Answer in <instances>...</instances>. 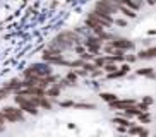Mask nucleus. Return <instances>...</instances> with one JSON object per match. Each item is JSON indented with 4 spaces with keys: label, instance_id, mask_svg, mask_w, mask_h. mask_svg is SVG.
<instances>
[{
    "label": "nucleus",
    "instance_id": "1a4fd4ad",
    "mask_svg": "<svg viewBox=\"0 0 156 137\" xmlns=\"http://www.w3.org/2000/svg\"><path fill=\"white\" fill-rule=\"evenodd\" d=\"M130 70V65L129 64H124L122 67L119 68V70H115V72H110L108 74V79H117V77H124L125 74Z\"/></svg>",
    "mask_w": 156,
    "mask_h": 137
},
{
    "label": "nucleus",
    "instance_id": "f3484780",
    "mask_svg": "<svg viewBox=\"0 0 156 137\" xmlns=\"http://www.w3.org/2000/svg\"><path fill=\"white\" fill-rule=\"evenodd\" d=\"M139 76H149V77H154V68L153 67H146V68H139L137 70Z\"/></svg>",
    "mask_w": 156,
    "mask_h": 137
},
{
    "label": "nucleus",
    "instance_id": "dca6fc26",
    "mask_svg": "<svg viewBox=\"0 0 156 137\" xmlns=\"http://www.w3.org/2000/svg\"><path fill=\"white\" fill-rule=\"evenodd\" d=\"M137 118H139L141 123H149L151 122V113H149V111H139Z\"/></svg>",
    "mask_w": 156,
    "mask_h": 137
},
{
    "label": "nucleus",
    "instance_id": "6ab92c4d",
    "mask_svg": "<svg viewBox=\"0 0 156 137\" xmlns=\"http://www.w3.org/2000/svg\"><path fill=\"white\" fill-rule=\"evenodd\" d=\"M100 98L101 100H105V101H113V100H117V96L115 94H112V93H100Z\"/></svg>",
    "mask_w": 156,
    "mask_h": 137
},
{
    "label": "nucleus",
    "instance_id": "b1692460",
    "mask_svg": "<svg viewBox=\"0 0 156 137\" xmlns=\"http://www.w3.org/2000/svg\"><path fill=\"white\" fill-rule=\"evenodd\" d=\"M144 105H149V106L153 105V98L151 96H146V98H144Z\"/></svg>",
    "mask_w": 156,
    "mask_h": 137
},
{
    "label": "nucleus",
    "instance_id": "a878e982",
    "mask_svg": "<svg viewBox=\"0 0 156 137\" xmlns=\"http://www.w3.org/2000/svg\"><path fill=\"white\" fill-rule=\"evenodd\" d=\"M125 60L130 64V62H136V60H137V57H125Z\"/></svg>",
    "mask_w": 156,
    "mask_h": 137
},
{
    "label": "nucleus",
    "instance_id": "4be33fe9",
    "mask_svg": "<svg viewBox=\"0 0 156 137\" xmlns=\"http://www.w3.org/2000/svg\"><path fill=\"white\" fill-rule=\"evenodd\" d=\"M113 24H117V26H127V21H124V19H115L113 17Z\"/></svg>",
    "mask_w": 156,
    "mask_h": 137
},
{
    "label": "nucleus",
    "instance_id": "20e7f679",
    "mask_svg": "<svg viewBox=\"0 0 156 137\" xmlns=\"http://www.w3.org/2000/svg\"><path fill=\"white\" fill-rule=\"evenodd\" d=\"M83 43H84L86 51H89V53H93V55H98L101 51V46H103L105 41L101 40V38H98V36H87Z\"/></svg>",
    "mask_w": 156,
    "mask_h": 137
},
{
    "label": "nucleus",
    "instance_id": "5701e85b",
    "mask_svg": "<svg viewBox=\"0 0 156 137\" xmlns=\"http://www.w3.org/2000/svg\"><path fill=\"white\" fill-rule=\"evenodd\" d=\"M103 64H105V58H103V57H98V58L94 60V65H96V67H103Z\"/></svg>",
    "mask_w": 156,
    "mask_h": 137
},
{
    "label": "nucleus",
    "instance_id": "0eeeda50",
    "mask_svg": "<svg viewBox=\"0 0 156 137\" xmlns=\"http://www.w3.org/2000/svg\"><path fill=\"white\" fill-rule=\"evenodd\" d=\"M96 7L106 10L108 14H117L119 12V4H115V2H112V0H98Z\"/></svg>",
    "mask_w": 156,
    "mask_h": 137
},
{
    "label": "nucleus",
    "instance_id": "aec40b11",
    "mask_svg": "<svg viewBox=\"0 0 156 137\" xmlns=\"http://www.w3.org/2000/svg\"><path fill=\"white\" fill-rule=\"evenodd\" d=\"M67 81H69V84L70 86H74V84H76V81H77V76H76V74H74V70H70L69 74H67Z\"/></svg>",
    "mask_w": 156,
    "mask_h": 137
},
{
    "label": "nucleus",
    "instance_id": "412c9836",
    "mask_svg": "<svg viewBox=\"0 0 156 137\" xmlns=\"http://www.w3.org/2000/svg\"><path fill=\"white\" fill-rule=\"evenodd\" d=\"M79 55H81V60H84V62H89V60L94 58V55L89 53V51H83V53H79Z\"/></svg>",
    "mask_w": 156,
    "mask_h": 137
},
{
    "label": "nucleus",
    "instance_id": "2eb2a0df",
    "mask_svg": "<svg viewBox=\"0 0 156 137\" xmlns=\"http://www.w3.org/2000/svg\"><path fill=\"white\" fill-rule=\"evenodd\" d=\"M113 123H119V125H122V127H130L132 123H130V118H125V117H115L113 118Z\"/></svg>",
    "mask_w": 156,
    "mask_h": 137
},
{
    "label": "nucleus",
    "instance_id": "7ed1b4c3",
    "mask_svg": "<svg viewBox=\"0 0 156 137\" xmlns=\"http://www.w3.org/2000/svg\"><path fill=\"white\" fill-rule=\"evenodd\" d=\"M0 117L5 122H24V113L21 108H14V106H5L0 111Z\"/></svg>",
    "mask_w": 156,
    "mask_h": 137
},
{
    "label": "nucleus",
    "instance_id": "9d476101",
    "mask_svg": "<svg viewBox=\"0 0 156 137\" xmlns=\"http://www.w3.org/2000/svg\"><path fill=\"white\" fill-rule=\"evenodd\" d=\"M127 134H130V135H141V137H147V135H149V132H147L146 128L137 127V125H130V127L127 128Z\"/></svg>",
    "mask_w": 156,
    "mask_h": 137
},
{
    "label": "nucleus",
    "instance_id": "ddd939ff",
    "mask_svg": "<svg viewBox=\"0 0 156 137\" xmlns=\"http://www.w3.org/2000/svg\"><path fill=\"white\" fill-rule=\"evenodd\" d=\"M84 24H86L89 29H93L94 33H98V31H101V29H105V27L101 26L100 23H96V21H93L91 17H86V21H84Z\"/></svg>",
    "mask_w": 156,
    "mask_h": 137
},
{
    "label": "nucleus",
    "instance_id": "f03ea898",
    "mask_svg": "<svg viewBox=\"0 0 156 137\" xmlns=\"http://www.w3.org/2000/svg\"><path fill=\"white\" fill-rule=\"evenodd\" d=\"M87 17H91L93 21L100 23L101 26L105 27V29H106V27H110L112 24H113V16H112V14H108L106 10L100 9V7H94L91 12L87 14Z\"/></svg>",
    "mask_w": 156,
    "mask_h": 137
},
{
    "label": "nucleus",
    "instance_id": "393cba45",
    "mask_svg": "<svg viewBox=\"0 0 156 137\" xmlns=\"http://www.w3.org/2000/svg\"><path fill=\"white\" fill-rule=\"evenodd\" d=\"M4 130H5V120L0 117V132H4Z\"/></svg>",
    "mask_w": 156,
    "mask_h": 137
},
{
    "label": "nucleus",
    "instance_id": "f257e3e1",
    "mask_svg": "<svg viewBox=\"0 0 156 137\" xmlns=\"http://www.w3.org/2000/svg\"><path fill=\"white\" fill-rule=\"evenodd\" d=\"M48 74H53V68H51L50 64H46V62H43V64H33L24 70V79L34 81L36 77L48 76Z\"/></svg>",
    "mask_w": 156,
    "mask_h": 137
},
{
    "label": "nucleus",
    "instance_id": "4468645a",
    "mask_svg": "<svg viewBox=\"0 0 156 137\" xmlns=\"http://www.w3.org/2000/svg\"><path fill=\"white\" fill-rule=\"evenodd\" d=\"M119 10L124 16H127V17H130V19H134L137 14H136V10H132V9H129V7H125V5H122V4H119Z\"/></svg>",
    "mask_w": 156,
    "mask_h": 137
},
{
    "label": "nucleus",
    "instance_id": "423d86ee",
    "mask_svg": "<svg viewBox=\"0 0 156 137\" xmlns=\"http://www.w3.org/2000/svg\"><path fill=\"white\" fill-rule=\"evenodd\" d=\"M113 48H119V50H122V51H125V50H134L136 48V43L134 41H130V40H125V38H112L110 41H108Z\"/></svg>",
    "mask_w": 156,
    "mask_h": 137
},
{
    "label": "nucleus",
    "instance_id": "bb28decb",
    "mask_svg": "<svg viewBox=\"0 0 156 137\" xmlns=\"http://www.w3.org/2000/svg\"><path fill=\"white\" fill-rule=\"evenodd\" d=\"M147 4H149V5H154V0H147Z\"/></svg>",
    "mask_w": 156,
    "mask_h": 137
},
{
    "label": "nucleus",
    "instance_id": "9b49d317",
    "mask_svg": "<svg viewBox=\"0 0 156 137\" xmlns=\"http://www.w3.org/2000/svg\"><path fill=\"white\" fill-rule=\"evenodd\" d=\"M154 53H156L154 46H149L147 50H141V51H139L137 58H141V60H153V58H154Z\"/></svg>",
    "mask_w": 156,
    "mask_h": 137
},
{
    "label": "nucleus",
    "instance_id": "6e6552de",
    "mask_svg": "<svg viewBox=\"0 0 156 137\" xmlns=\"http://www.w3.org/2000/svg\"><path fill=\"white\" fill-rule=\"evenodd\" d=\"M137 101L136 100H113V101H110L108 105H110V108L112 110H125V108H129V106H132V105H136Z\"/></svg>",
    "mask_w": 156,
    "mask_h": 137
},
{
    "label": "nucleus",
    "instance_id": "a211bd4d",
    "mask_svg": "<svg viewBox=\"0 0 156 137\" xmlns=\"http://www.w3.org/2000/svg\"><path fill=\"white\" fill-rule=\"evenodd\" d=\"M72 108H84V110H93L94 105L93 103H74Z\"/></svg>",
    "mask_w": 156,
    "mask_h": 137
},
{
    "label": "nucleus",
    "instance_id": "f8f14e48",
    "mask_svg": "<svg viewBox=\"0 0 156 137\" xmlns=\"http://www.w3.org/2000/svg\"><path fill=\"white\" fill-rule=\"evenodd\" d=\"M60 93H62V87L58 86V84H55V86H48L46 87V91H45V96H48V98H53V100H55V98H58L60 96Z\"/></svg>",
    "mask_w": 156,
    "mask_h": 137
},
{
    "label": "nucleus",
    "instance_id": "39448f33",
    "mask_svg": "<svg viewBox=\"0 0 156 137\" xmlns=\"http://www.w3.org/2000/svg\"><path fill=\"white\" fill-rule=\"evenodd\" d=\"M14 100H16V103L19 105V108L23 110V111H26V113H29V115H38V106H34L33 103H29L26 96L16 94Z\"/></svg>",
    "mask_w": 156,
    "mask_h": 137
}]
</instances>
